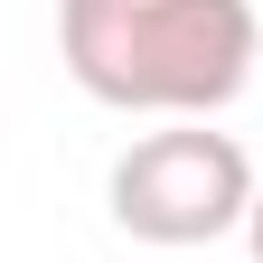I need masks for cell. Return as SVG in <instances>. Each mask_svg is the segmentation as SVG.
<instances>
[{
  "label": "cell",
  "instance_id": "2",
  "mask_svg": "<svg viewBox=\"0 0 263 263\" xmlns=\"http://www.w3.org/2000/svg\"><path fill=\"white\" fill-rule=\"evenodd\" d=\"M104 197H113V226L132 245H216L254 207V160L235 132L170 122V132H141L113 160Z\"/></svg>",
  "mask_w": 263,
  "mask_h": 263
},
{
  "label": "cell",
  "instance_id": "1",
  "mask_svg": "<svg viewBox=\"0 0 263 263\" xmlns=\"http://www.w3.org/2000/svg\"><path fill=\"white\" fill-rule=\"evenodd\" d=\"M57 57L94 104L207 122L254 85V0H57Z\"/></svg>",
  "mask_w": 263,
  "mask_h": 263
},
{
  "label": "cell",
  "instance_id": "3",
  "mask_svg": "<svg viewBox=\"0 0 263 263\" xmlns=\"http://www.w3.org/2000/svg\"><path fill=\"white\" fill-rule=\"evenodd\" d=\"M245 245H254V263H263V179H254V207H245Z\"/></svg>",
  "mask_w": 263,
  "mask_h": 263
}]
</instances>
